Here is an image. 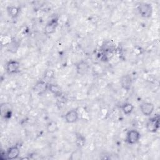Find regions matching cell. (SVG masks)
I'll use <instances>...</instances> for the list:
<instances>
[{"label":"cell","mask_w":160,"mask_h":160,"mask_svg":"<svg viewBox=\"0 0 160 160\" xmlns=\"http://www.w3.org/2000/svg\"><path fill=\"white\" fill-rule=\"evenodd\" d=\"M20 68V63L15 60L9 61L6 64V71L9 74L16 73Z\"/></svg>","instance_id":"52a82bcc"},{"label":"cell","mask_w":160,"mask_h":160,"mask_svg":"<svg viewBox=\"0 0 160 160\" xmlns=\"http://www.w3.org/2000/svg\"><path fill=\"white\" fill-rule=\"evenodd\" d=\"M141 138L139 132L135 129L130 130L126 134V141L130 144H134L137 143Z\"/></svg>","instance_id":"3957f363"},{"label":"cell","mask_w":160,"mask_h":160,"mask_svg":"<svg viewBox=\"0 0 160 160\" xmlns=\"http://www.w3.org/2000/svg\"><path fill=\"white\" fill-rule=\"evenodd\" d=\"M7 11L8 12V14L9 16H11L12 18H16L19 12V9L18 7L14 6H8L7 8Z\"/></svg>","instance_id":"4fadbf2b"},{"label":"cell","mask_w":160,"mask_h":160,"mask_svg":"<svg viewBox=\"0 0 160 160\" xmlns=\"http://www.w3.org/2000/svg\"><path fill=\"white\" fill-rule=\"evenodd\" d=\"M48 85L49 84L46 81H44L43 80L39 81L37 82L36 83V84L34 85V86L33 88L34 91L39 95H42L48 89Z\"/></svg>","instance_id":"5b68a950"},{"label":"cell","mask_w":160,"mask_h":160,"mask_svg":"<svg viewBox=\"0 0 160 160\" xmlns=\"http://www.w3.org/2000/svg\"><path fill=\"white\" fill-rule=\"evenodd\" d=\"M76 142L78 146H79V148H81L84 146V144L85 143V138L82 135L79 134V135L77 136V137H76Z\"/></svg>","instance_id":"e0dca14e"},{"label":"cell","mask_w":160,"mask_h":160,"mask_svg":"<svg viewBox=\"0 0 160 160\" xmlns=\"http://www.w3.org/2000/svg\"><path fill=\"white\" fill-rule=\"evenodd\" d=\"M140 109L144 116H149L153 112L154 110V106L151 102H144L141 104Z\"/></svg>","instance_id":"277c9868"},{"label":"cell","mask_w":160,"mask_h":160,"mask_svg":"<svg viewBox=\"0 0 160 160\" xmlns=\"http://www.w3.org/2000/svg\"><path fill=\"white\" fill-rule=\"evenodd\" d=\"M48 89L54 95L59 96L61 94V91L60 88L57 84H49L48 85Z\"/></svg>","instance_id":"9a60e30c"},{"label":"cell","mask_w":160,"mask_h":160,"mask_svg":"<svg viewBox=\"0 0 160 160\" xmlns=\"http://www.w3.org/2000/svg\"><path fill=\"white\" fill-rule=\"evenodd\" d=\"M81 157H82L81 152L80 151L78 150V151H74L72 153L69 159H71L72 160H78V159H80L81 158Z\"/></svg>","instance_id":"ac0fdd59"},{"label":"cell","mask_w":160,"mask_h":160,"mask_svg":"<svg viewBox=\"0 0 160 160\" xmlns=\"http://www.w3.org/2000/svg\"><path fill=\"white\" fill-rule=\"evenodd\" d=\"M120 83H121V87L124 89L126 91H129L131 89L132 84V80L131 76L129 74L123 75L121 78Z\"/></svg>","instance_id":"8992f818"},{"label":"cell","mask_w":160,"mask_h":160,"mask_svg":"<svg viewBox=\"0 0 160 160\" xmlns=\"http://www.w3.org/2000/svg\"><path fill=\"white\" fill-rule=\"evenodd\" d=\"M58 25V21L57 19H53L51 20L45 26L44 31L47 34H51L56 31V29Z\"/></svg>","instance_id":"9c48e42d"},{"label":"cell","mask_w":160,"mask_h":160,"mask_svg":"<svg viewBox=\"0 0 160 160\" xmlns=\"http://www.w3.org/2000/svg\"><path fill=\"white\" fill-rule=\"evenodd\" d=\"M133 109H134V106L132 104L129 102L125 103L122 107V110L123 112L126 115L130 114L132 112Z\"/></svg>","instance_id":"2e32d148"},{"label":"cell","mask_w":160,"mask_h":160,"mask_svg":"<svg viewBox=\"0 0 160 160\" xmlns=\"http://www.w3.org/2000/svg\"><path fill=\"white\" fill-rule=\"evenodd\" d=\"M54 76V72L52 71H48L46 72L45 75H44V77L45 78H47V79H51L52 78V77Z\"/></svg>","instance_id":"d6986e66"},{"label":"cell","mask_w":160,"mask_h":160,"mask_svg":"<svg viewBox=\"0 0 160 160\" xmlns=\"http://www.w3.org/2000/svg\"><path fill=\"white\" fill-rule=\"evenodd\" d=\"M138 11L142 17L148 18L152 14V7L149 3L141 2L138 6Z\"/></svg>","instance_id":"6da1fadb"},{"label":"cell","mask_w":160,"mask_h":160,"mask_svg":"<svg viewBox=\"0 0 160 160\" xmlns=\"http://www.w3.org/2000/svg\"><path fill=\"white\" fill-rule=\"evenodd\" d=\"M89 66L88 63L84 61H81L76 65V71L79 75H84L89 70Z\"/></svg>","instance_id":"8fae6325"},{"label":"cell","mask_w":160,"mask_h":160,"mask_svg":"<svg viewBox=\"0 0 160 160\" xmlns=\"http://www.w3.org/2000/svg\"><path fill=\"white\" fill-rule=\"evenodd\" d=\"M19 153L20 151L17 146H12L9 148L6 152L7 159H15L18 158Z\"/></svg>","instance_id":"ba28073f"},{"label":"cell","mask_w":160,"mask_h":160,"mask_svg":"<svg viewBox=\"0 0 160 160\" xmlns=\"http://www.w3.org/2000/svg\"><path fill=\"white\" fill-rule=\"evenodd\" d=\"M11 110L10 105L7 103H4L1 105V114L4 119H9L11 116Z\"/></svg>","instance_id":"7c38bea8"},{"label":"cell","mask_w":160,"mask_h":160,"mask_svg":"<svg viewBox=\"0 0 160 160\" xmlns=\"http://www.w3.org/2000/svg\"><path fill=\"white\" fill-rule=\"evenodd\" d=\"M64 118L67 122L74 123L78 121L79 118V114L76 110L72 109L66 112Z\"/></svg>","instance_id":"30bf717a"},{"label":"cell","mask_w":160,"mask_h":160,"mask_svg":"<svg viewBox=\"0 0 160 160\" xmlns=\"http://www.w3.org/2000/svg\"><path fill=\"white\" fill-rule=\"evenodd\" d=\"M159 128V116L153 117L148 121L146 124V129L149 132H156Z\"/></svg>","instance_id":"7a4b0ae2"},{"label":"cell","mask_w":160,"mask_h":160,"mask_svg":"<svg viewBox=\"0 0 160 160\" xmlns=\"http://www.w3.org/2000/svg\"><path fill=\"white\" fill-rule=\"evenodd\" d=\"M46 129L48 132L54 133L58 130V125L56 122L51 121L48 123Z\"/></svg>","instance_id":"5bb4252c"}]
</instances>
